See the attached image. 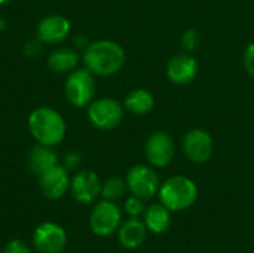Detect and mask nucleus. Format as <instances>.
<instances>
[{"mask_svg":"<svg viewBox=\"0 0 254 253\" xmlns=\"http://www.w3.org/2000/svg\"><path fill=\"white\" fill-rule=\"evenodd\" d=\"M82 164V155L79 152H68L65 157H64V167L70 171V170H77Z\"/></svg>","mask_w":254,"mask_h":253,"instance_id":"obj_25","label":"nucleus"},{"mask_svg":"<svg viewBox=\"0 0 254 253\" xmlns=\"http://www.w3.org/2000/svg\"><path fill=\"white\" fill-rule=\"evenodd\" d=\"M165 73L174 85H188L198 75V63L190 54H179L168 60Z\"/></svg>","mask_w":254,"mask_h":253,"instance_id":"obj_14","label":"nucleus"},{"mask_svg":"<svg viewBox=\"0 0 254 253\" xmlns=\"http://www.w3.org/2000/svg\"><path fill=\"white\" fill-rule=\"evenodd\" d=\"M70 180L68 170L64 166L57 164L39 174V188L45 198L55 201L63 198L70 189Z\"/></svg>","mask_w":254,"mask_h":253,"instance_id":"obj_12","label":"nucleus"},{"mask_svg":"<svg viewBox=\"0 0 254 253\" xmlns=\"http://www.w3.org/2000/svg\"><path fill=\"white\" fill-rule=\"evenodd\" d=\"M122 222V212L115 201L101 200L89 216V228L98 237L112 236Z\"/></svg>","mask_w":254,"mask_h":253,"instance_id":"obj_7","label":"nucleus"},{"mask_svg":"<svg viewBox=\"0 0 254 253\" xmlns=\"http://www.w3.org/2000/svg\"><path fill=\"white\" fill-rule=\"evenodd\" d=\"M70 192L77 203L89 204L101 194V180L92 170H79L70 180Z\"/></svg>","mask_w":254,"mask_h":253,"instance_id":"obj_13","label":"nucleus"},{"mask_svg":"<svg viewBox=\"0 0 254 253\" xmlns=\"http://www.w3.org/2000/svg\"><path fill=\"white\" fill-rule=\"evenodd\" d=\"M171 222L170 210L161 203V204H152L144 212V224L149 231L153 234H162L168 230Z\"/></svg>","mask_w":254,"mask_h":253,"instance_id":"obj_19","label":"nucleus"},{"mask_svg":"<svg viewBox=\"0 0 254 253\" xmlns=\"http://www.w3.org/2000/svg\"><path fill=\"white\" fill-rule=\"evenodd\" d=\"M182 148L189 161L195 164H202L211 158L214 151V142L210 133H207L205 130L192 128L185 134Z\"/></svg>","mask_w":254,"mask_h":253,"instance_id":"obj_9","label":"nucleus"},{"mask_svg":"<svg viewBox=\"0 0 254 253\" xmlns=\"http://www.w3.org/2000/svg\"><path fill=\"white\" fill-rule=\"evenodd\" d=\"M243 64L249 76L254 79V42L246 48L244 55H243Z\"/></svg>","mask_w":254,"mask_h":253,"instance_id":"obj_22","label":"nucleus"},{"mask_svg":"<svg viewBox=\"0 0 254 253\" xmlns=\"http://www.w3.org/2000/svg\"><path fill=\"white\" fill-rule=\"evenodd\" d=\"M119 243L125 249H137L140 248L147 236V227L144 222H141L137 218H131L129 221L124 222L119 227Z\"/></svg>","mask_w":254,"mask_h":253,"instance_id":"obj_17","label":"nucleus"},{"mask_svg":"<svg viewBox=\"0 0 254 253\" xmlns=\"http://www.w3.org/2000/svg\"><path fill=\"white\" fill-rule=\"evenodd\" d=\"M97 84L95 76L86 69H74L70 72L64 82L65 100L74 107H86L95 97Z\"/></svg>","mask_w":254,"mask_h":253,"instance_id":"obj_4","label":"nucleus"},{"mask_svg":"<svg viewBox=\"0 0 254 253\" xmlns=\"http://www.w3.org/2000/svg\"><path fill=\"white\" fill-rule=\"evenodd\" d=\"M27 164H28L30 171L39 176L60 163H58V155L54 151V148L36 143L27 155Z\"/></svg>","mask_w":254,"mask_h":253,"instance_id":"obj_15","label":"nucleus"},{"mask_svg":"<svg viewBox=\"0 0 254 253\" xmlns=\"http://www.w3.org/2000/svg\"><path fill=\"white\" fill-rule=\"evenodd\" d=\"M71 33V24L68 18L60 13H51L43 16L36 27V37L43 45H60Z\"/></svg>","mask_w":254,"mask_h":253,"instance_id":"obj_11","label":"nucleus"},{"mask_svg":"<svg viewBox=\"0 0 254 253\" xmlns=\"http://www.w3.org/2000/svg\"><path fill=\"white\" fill-rule=\"evenodd\" d=\"M33 246L39 253H61L67 246V234L61 225L43 222L34 230Z\"/></svg>","mask_w":254,"mask_h":253,"instance_id":"obj_10","label":"nucleus"},{"mask_svg":"<svg viewBox=\"0 0 254 253\" xmlns=\"http://www.w3.org/2000/svg\"><path fill=\"white\" fill-rule=\"evenodd\" d=\"M127 188L131 195L141 200H150L159 191V177L156 171L144 164L134 166L127 173Z\"/></svg>","mask_w":254,"mask_h":253,"instance_id":"obj_6","label":"nucleus"},{"mask_svg":"<svg viewBox=\"0 0 254 253\" xmlns=\"http://www.w3.org/2000/svg\"><path fill=\"white\" fill-rule=\"evenodd\" d=\"M86 107V116L89 124L101 131L115 130L121 125L124 119V104L112 97L94 98Z\"/></svg>","mask_w":254,"mask_h":253,"instance_id":"obj_5","label":"nucleus"},{"mask_svg":"<svg viewBox=\"0 0 254 253\" xmlns=\"http://www.w3.org/2000/svg\"><path fill=\"white\" fill-rule=\"evenodd\" d=\"M198 42H199V34L195 30L186 31L182 37V45L186 51H193L198 46Z\"/></svg>","mask_w":254,"mask_h":253,"instance_id":"obj_23","label":"nucleus"},{"mask_svg":"<svg viewBox=\"0 0 254 253\" xmlns=\"http://www.w3.org/2000/svg\"><path fill=\"white\" fill-rule=\"evenodd\" d=\"M80 55L74 48L60 46L54 49L48 57V67L54 73H70L77 69Z\"/></svg>","mask_w":254,"mask_h":253,"instance_id":"obj_16","label":"nucleus"},{"mask_svg":"<svg viewBox=\"0 0 254 253\" xmlns=\"http://www.w3.org/2000/svg\"><path fill=\"white\" fill-rule=\"evenodd\" d=\"M85 67L94 76H113L125 64L127 54L125 49L113 40L100 39L86 45L82 54Z\"/></svg>","mask_w":254,"mask_h":253,"instance_id":"obj_1","label":"nucleus"},{"mask_svg":"<svg viewBox=\"0 0 254 253\" xmlns=\"http://www.w3.org/2000/svg\"><path fill=\"white\" fill-rule=\"evenodd\" d=\"M124 209H125V213L129 215L131 218H138L144 212V204H143V200L141 198L131 195L129 198L125 200Z\"/></svg>","mask_w":254,"mask_h":253,"instance_id":"obj_21","label":"nucleus"},{"mask_svg":"<svg viewBox=\"0 0 254 253\" xmlns=\"http://www.w3.org/2000/svg\"><path fill=\"white\" fill-rule=\"evenodd\" d=\"M124 107L132 115H147L155 107V97L144 88L132 89L124 100Z\"/></svg>","mask_w":254,"mask_h":253,"instance_id":"obj_18","label":"nucleus"},{"mask_svg":"<svg viewBox=\"0 0 254 253\" xmlns=\"http://www.w3.org/2000/svg\"><path fill=\"white\" fill-rule=\"evenodd\" d=\"M144 155L152 167L164 169L170 166L176 155L173 137L162 130L153 131L144 143Z\"/></svg>","mask_w":254,"mask_h":253,"instance_id":"obj_8","label":"nucleus"},{"mask_svg":"<svg viewBox=\"0 0 254 253\" xmlns=\"http://www.w3.org/2000/svg\"><path fill=\"white\" fill-rule=\"evenodd\" d=\"M42 51H43V43L36 37L34 40H31V42H28L25 45L24 55L28 57V58H36V57H39L42 54Z\"/></svg>","mask_w":254,"mask_h":253,"instance_id":"obj_24","label":"nucleus"},{"mask_svg":"<svg viewBox=\"0 0 254 253\" xmlns=\"http://www.w3.org/2000/svg\"><path fill=\"white\" fill-rule=\"evenodd\" d=\"M159 200L170 212L192 207L198 198L196 183L186 176H171L159 186Z\"/></svg>","mask_w":254,"mask_h":253,"instance_id":"obj_3","label":"nucleus"},{"mask_svg":"<svg viewBox=\"0 0 254 253\" xmlns=\"http://www.w3.org/2000/svg\"><path fill=\"white\" fill-rule=\"evenodd\" d=\"M30 136L36 143L55 148L58 146L67 133V124L64 116L54 107L40 106L36 107L27 119Z\"/></svg>","mask_w":254,"mask_h":253,"instance_id":"obj_2","label":"nucleus"},{"mask_svg":"<svg viewBox=\"0 0 254 253\" xmlns=\"http://www.w3.org/2000/svg\"><path fill=\"white\" fill-rule=\"evenodd\" d=\"M3 253H33V251L21 240H12L6 245Z\"/></svg>","mask_w":254,"mask_h":253,"instance_id":"obj_26","label":"nucleus"},{"mask_svg":"<svg viewBox=\"0 0 254 253\" xmlns=\"http://www.w3.org/2000/svg\"><path fill=\"white\" fill-rule=\"evenodd\" d=\"M9 1H12V0H0V6H3V4H7Z\"/></svg>","mask_w":254,"mask_h":253,"instance_id":"obj_27","label":"nucleus"},{"mask_svg":"<svg viewBox=\"0 0 254 253\" xmlns=\"http://www.w3.org/2000/svg\"><path fill=\"white\" fill-rule=\"evenodd\" d=\"M127 182L121 177H109L106 182L101 183V197L103 200L109 201H118L121 200L127 192Z\"/></svg>","mask_w":254,"mask_h":253,"instance_id":"obj_20","label":"nucleus"}]
</instances>
